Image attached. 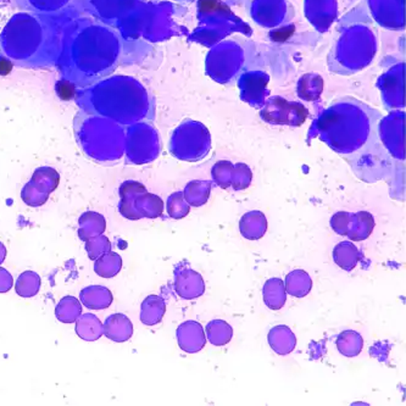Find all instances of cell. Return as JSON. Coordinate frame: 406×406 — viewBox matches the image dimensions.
Returning <instances> with one entry per match:
<instances>
[{
	"label": "cell",
	"instance_id": "7402d4cb",
	"mask_svg": "<svg viewBox=\"0 0 406 406\" xmlns=\"http://www.w3.org/2000/svg\"><path fill=\"white\" fill-rule=\"evenodd\" d=\"M137 210L140 215L146 216V218H156L160 216L163 206H161V202L159 199L154 197V195H144L138 199L137 203Z\"/></svg>",
	"mask_w": 406,
	"mask_h": 406
},
{
	"label": "cell",
	"instance_id": "f1b7e54d",
	"mask_svg": "<svg viewBox=\"0 0 406 406\" xmlns=\"http://www.w3.org/2000/svg\"><path fill=\"white\" fill-rule=\"evenodd\" d=\"M14 285V278L9 271L5 270L4 267H0V293H8L11 287Z\"/></svg>",
	"mask_w": 406,
	"mask_h": 406
},
{
	"label": "cell",
	"instance_id": "484cf974",
	"mask_svg": "<svg viewBox=\"0 0 406 406\" xmlns=\"http://www.w3.org/2000/svg\"><path fill=\"white\" fill-rule=\"evenodd\" d=\"M331 226L334 230V232L338 233L339 236H347L348 234L349 226H350V218L349 213H339L332 218Z\"/></svg>",
	"mask_w": 406,
	"mask_h": 406
},
{
	"label": "cell",
	"instance_id": "7c38bea8",
	"mask_svg": "<svg viewBox=\"0 0 406 406\" xmlns=\"http://www.w3.org/2000/svg\"><path fill=\"white\" fill-rule=\"evenodd\" d=\"M333 260L344 271H353L361 260V254L353 243L342 242L334 247Z\"/></svg>",
	"mask_w": 406,
	"mask_h": 406
},
{
	"label": "cell",
	"instance_id": "8fae6325",
	"mask_svg": "<svg viewBox=\"0 0 406 406\" xmlns=\"http://www.w3.org/2000/svg\"><path fill=\"white\" fill-rule=\"evenodd\" d=\"M285 292L295 298H304L313 290V280L304 270L292 271L285 277Z\"/></svg>",
	"mask_w": 406,
	"mask_h": 406
},
{
	"label": "cell",
	"instance_id": "e0dca14e",
	"mask_svg": "<svg viewBox=\"0 0 406 406\" xmlns=\"http://www.w3.org/2000/svg\"><path fill=\"white\" fill-rule=\"evenodd\" d=\"M373 227L375 223L373 216L368 213H360L354 216L347 236L354 242H361L371 236Z\"/></svg>",
	"mask_w": 406,
	"mask_h": 406
},
{
	"label": "cell",
	"instance_id": "9a60e30c",
	"mask_svg": "<svg viewBox=\"0 0 406 406\" xmlns=\"http://www.w3.org/2000/svg\"><path fill=\"white\" fill-rule=\"evenodd\" d=\"M82 315V305L75 296H63L55 308V316L63 324L76 322Z\"/></svg>",
	"mask_w": 406,
	"mask_h": 406
},
{
	"label": "cell",
	"instance_id": "8992f818",
	"mask_svg": "<svg viewBox=\"0 0 406 406\" xmlns=\"http://www.w3.org/2000/svg\"><path fill=\"white\" fill-rule=\"evenodd\" d=\"M271 349L280 355H288L296 345V337L288 326L280 324L271 329L267 337Z\"/></svg>",
	"mask_w": 406,
	"mask_h": 406
},
{
	"label": "cell",
	"instance_id": "5b68a950",
	"mask_svg": "<svg viewBox=\"0 0 406 406\" xmlns=\"http://www.w3.org/2000/svg\"><path fill=\"white\" fill-rule=\"evenodd\" d=\"M80 299L87 309L104 310L112 304V290L103 285H89L81 290Z\"/></svg>",
	"mask_w": 406,
	"mask_h": 406
},
{
	"label": "cell",
	"instance_id": "4fadbf2b",
	"mask_svg": "<svg viewBox=\"0 0 406 406\" xmlns=\"http://www.w3.org/2000/svg\"><path fill=\"white\" fill-rule=\"evenodd\" d=\"M239 228L243 237L249 241H257L266 232V218L262 213H248L242 218Z\"/></svg>",
	"mask_w": 406,
	"mask_h": 406
},
{
	"label": "cell",
	"instance_id": "5bb4252c",
	"mask_svg": "<svg viewBox=\"0 0 406 406\" xmlns=\"http://www.w3.org/2000/svg\"><path fill=\"white\" fill-rule=\"evenodd\" d=\"M336 345L339 353L344 356L355 358L363 350V339L361 334L355 331H344L337 337Z\"/></svg>",
	"mask_w": 406,
	"mask_h": 406
},
{
	"label": "cell",
	"instance_id": "277c9868",
	"mask_svg": "<svg viewBox=\"0 0 406 406\" xmlns=\"http://www.w3.org/2000/svg\"><path fill=\"white\" fill-rule=\"evenodd\" d=\"M103 326H104V336L116 343L127 342L128 339H131L133 334V324L126 315H110Z\"/></svg>",
	"mask_w": 406,
	"mask_h": 406
},
{
	"label": "cell",
	"instance_id": "ffe728a7",
	"mask_svg": "<svg viewBox=\"0 0 406 406\" xmlns=\"http://www.w3.org/2000/svg\"><path fill=\"white\" fill-rule=\"evenodd\" d=\"M40 285H42V280L38 273H36L33 271H24L16 280L15 290H16V293L22 298H32L34 295L38 294Z\"/></svg>",
	"mask_w": 406,
	"mask_h": 406
},
{
	"label": "cell",
	"instance_id": "52a82bcc",
	"mask_svg": "<svg viewBox=\"0 0 406 406\" xmlns=\"http://www.w3.org/2000/svg\"><path fill=\"white\" fill-rule=\"evenodd\" d=\"M73 0H14L20 9L31 14H57L66 9Z\"/></svg>",
	"mask_w": 406,
	"mask_h": 406
},
{
	"label": "cell",
	"instance_id": "d6986e66",
	"mask_svg": "<svg viewBox=\"0 0 406 406\" xmlns=\"http://www.w3.org/2000/svg\"><path fill=\"white\" fill-rule=\"evenodd\" d=\"M122 259L116 253L107 252L94 262V271L103 278H112L121 271Z\"/></svg>",
	"mask_w": 406,
	"mask_h": 406
},
{
	"label": "cell",
	"instance_id": "d4e9b609",
	"mask_svg": "<svg viewBox=\"0 0 406 406\" xmlns=\"http://www.w3.org/2000/svg\"><path fill=\"white\" fill-rule=\"evenodd\" d=\"M22 198L31 206H39L47 200V195L40 193V189L36 188L32 184H27L24 187Z\"/></svg>",
	"mask_w": 406,
	"mask_h": 406
},
{
	"label": "cell",
	"instance_id": "2e32d148",
	"mask_svg": "<svg viewBox=\"0 0 406 406\" xmlns=\"http://www.w3.org/2000/svg\"><path fill=\"white\" fill-rule=\"evenodd\" d=\"M105 220L102 215L94 213H87L80 218V230L78 236L82 241H87L88 238L96 237L103 234L105 231Z\"/></svg>",
	"mask_w": 406,
	"mask_h": 406
},
{
	"label": "cell",
	"instance_id": "ac0fdd59",
	"mask_svg": "<svg viewBox=\"0 0 406 406\" xmlns=\"http://www.w3.org/2000/svg\"><path fill=\"white\" fill-rule=\"evenodd\" d=\"M206 337L213 345L223 347L231 342L233 329L223 319H213L206 324Z\"/></svg>",
	"mask_w": 406,
	"mask_h": 406
},
{
	"label": "cell",
	"instance_id": "83f0119b",
	"mask_svg": "<svg viewBox=\"0 0 406 406\" xmlns=\"http://www.w3.org/2000/svg\"><path fill=\"white\" fill-rule=\"evenodd\" d=\"M75 87H73V83L70 81H66V80H63L60 81L57 84V92H58L59 97L61 98L63 100H70L73 99V96H75Z\"/></svg>",
	"mask_w": 406,
	"mask_h": 406
},
{
	"label": "cell",
	"instance_id": "3957f363",
	"mask_svg": "<svg viewBox=\"0 0 406 406\" xmlns=\"http://www.w3.org/2000/svg\"><path fill=\"white\" fill-rule=\"evenodd\" d=\"M179 348L188 354L199 353L206 344L203 326L197 321H186L176 331Z\"/></svg>",
	"mask_w": 406,
	"mask_h": 406
},
{
	"label": "cell",
	"instance_id": "9c48e42d",
	"mask_svg": "<svg viewBox=\"0 0 406 406\" xmlns=\"http://www.w3.org/2000/svg\"><path fill=\"white\" fill-rule=\"evenodd\" d=\"M262 296L269 309L275 311L282 309L287 301L285 282L277 277L267 280L262 288Z\"/></svg>",
	"mask_w": 406,
	"mask_h": 406
},
{
	"label": "cell",
	"instance_id": "4dcf8cb0",
	"mask_svg": "<svg viewBox=\"0 0 406 406\" xmlns=\"http://www.w3.org/2000/svg\"><path fill=\"white\" fill-rule=\"evenodd\" d=\"M6 257V248H5L4 244L0 242V264H3Z\"/></svg>",
	"mask_w": 406,
	"mask_h": 406
},
{
	"label": "cell",
	"instance_id": "cb8c5ba5",
	"mask_svg": "<svg viewBox=\"0 0 406 406\" xmlns=\"http://www.w3.org/2000/svg\"><path fill=\"white\" fill-rule=\"evenodd\" d=\"M209 183L206 186H202V183L189 184L187 189V198L190 203L194 205H200L208 199Z\"/></svg>",
	"mask_w": 406,
	"mask_h": 406
},
{
	"label": "cell",
	"instance_id": "6da1fadb",
	"mask_svg": "<svg viewBox=\"0 0 406 406\" xmlns=\"http://www.w3.org/2000/svg\"><path fill=\"white\" fill-rule=\"evenodd\" d=\"M0 50L13 65L49 68L60 57V33L48 17L26 13L15 15L0 34Z\"/></svg>",
	"mask_w": 406,
	"mask_h": 406
},
{
	"label": "cell",
	"instance_id": "4316f807",
	"mask_svg": "<svg viewBox=\"0 0 406 406\" xmlns=\"http://www.w3.org/2000/svg\"><path fill=\"white\" fill-rule=\"evenodd\" d=\"M167 210L174 218H183L188 213V206L182 205V199L179 197V194H174V197L170 199Z\"/></svg>",
	"mask_w": 406,
	"mask_h": 406
},
{
	"label": "cell",
	"instance_id": "f546056e",
	"mask_svg": "<svg viewBox=\"0 0 406 406\" xmlns=\"http://www.w3.org/2000/svg\"><path fill=\"white\" fill-rule=\"evenodd\" d=\"M13 70V63L9 59L5 58L4 55L0 54V76H5L11 73Z\"/></svg>",
	"mask_w": 406,
	"mask_h": 406
},
{
	"label": "cell",
	"instance_id": "7a4b0ae2",
	"mask_svg": "<svg viewBox=\"0 0 406 406\" xmlns=\"http://www.w3.org/2000/svg\"><path fill=\"white\" fill-rule=\"evenodd\" d=\"M174 290L182 299L193 300L205 293L203 276L184 262L174 270Z\"/></svg>",
	"mask_w": 406,
	"mask_h": 406
},
{
	"label": "cell",
	"instance_id": "44dd1931",
	"mask_svg": "<svg viewBox=\"0 0 406 406\" xmlns=\"http://www.w3.org/2000/svg\"><path fill=\"white\" fill-rule=\"evenodd\" d=\"M84 247H86L88 257L93 262H96L98 257H102L103 254L112 250V243L109 241V238L99 234L96 237L88 238Z\"/></svg>",
	"mask_w": 406,
	"mask_h": 406
},
{
	"label": "cell",
	"instance_id": "30bf717a",
	"mask_svg": "<svg viewBox=\"0 0 406 406\" xmlns=\"http://www.w3.org/2000/svg\"><path fill=\"white\" fill-rule=\"evenodd\" d=\"M76 333L86 342H94L104 336V326L96 315H81L76 321Z\"/></svg>",
	"mask_w": 406,
	"mask_h": 406
},
{
	"label": "cell",
	"instance_id": "ba28073f",
	"mask_svg": "<svg viewBox=\"0 0 406 406\" xmlns=\"http://www.w3.org/2000/svg\"><path fill=\"white\" fill-rule=\"evenodd\" d=\"M166 313V301L160 295L146 296L140 308V321L146 326H155L164 319Z\"/></svg>",
	"mask_w": 406,
	"mask_h": 406
},
{
	"label": "cell",
	"instance_id": "603a6c76",
	"mask_svg": "<svg viewBox=\"0 0 406 406\" xmlns=\"http://www.w3.org/2000/svg\"><path fill=\"white\" fill-rule=\"evenodd\" d=\"M33 181L38 186V189H45L47 192H49L57 187L59 176L54 170L40 169L36 171Z\"/></svg>",
	"mask_w": 406,
	"mask_h": 406
}]
</instances>
